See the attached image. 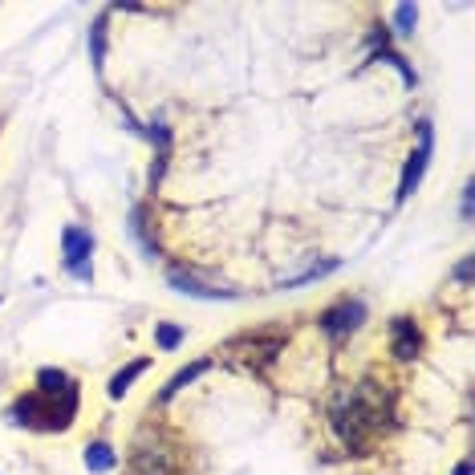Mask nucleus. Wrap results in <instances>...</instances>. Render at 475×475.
Segmentation results:
<instances>
[{
    "instance_id": "obj_1",
    "label": "nucleus",
    "mask_w": 475,
    "mask_h": 475,
    "mask_svg": "<svg viewBox=\"0 0 475 475\" xmlns=\"http://www.w3.org/2000/svg\"><path fill=\"white\" fill-rule=\"evenodd\" d=\"M131 471L134 475H179L183 471V451L155 426H142L139 439L131 447Z\"/></svg>"
},
{
    "instance_id": "obj_2",
    "label": "nucleus",
    "mask_w": 475,
    "mask_h": 475,
    "mask_svg": "<svg viewBox=\"0 0 475 475\" xmlns=\"http://www.w3.org/2000/svg\"><path fill=\"white\" fill-rule=\"evenodd\" d=\"M329 423H333L337 439H342L350 451H366L370 426H366V418H361V410H358V402H353L350 390H342L333 398V406H329Z\"/></svg>"
},
{
    "instance_id": "obj_3",
    "label": "nucleus",
    "mask_w": 475,
    "mask_h": 475,
    "mask_svg": "<svg viewBox=\"0 0 475 475\" xmlns=\"http://www.w3.org/2000/svg\"><path fill=\"white\" fill-rule=\"evenodd\" d=\"M90 252H94V236L78 224H69L61 232V256H66V269L74 272L78 280H94V269H90Z\"/></svg>"
},
{
    "instance_id": "obj_4",
    "label": "nucleus",
    "mask_w": 475,
    "mask_h": 475,
    "mask_svg": "<svg viewBox=\"0 0 475 475\" xmlns=\"http://www.w3.org/2000/svg\"><path fill=\"white\" fill-rule=\"evenodd\" d=\"M431 142H434V134H431V123H418V151L410 155V163H406V171H402V183H398V204L410 196V191L423 183V171H426V159H431Z\"/></svg>"
},
{
    "instance_id": "obj_5",
    "label": "nucleus",
    "mask_w": 475,
    "mask_h": 475,
    "mask_svg": "<svg viewBox=\"0 0 475 475\" xmlns=\"http://www.w3.org/2000/svg\"><path fill=\"white\" fill-rule=\"evenodd\" d=\"M361 321H366V305H361V301H337L333 309L321 313V329H325L329 337L353 333V329H358Z\"/></svg>"
},
{
    "instance_id": "obj_6",
    "label": "nucleus",
    "mask_w": 475,
    "mask_h": 475,
    "mask_svg": "<svg viewBox=\"0 0 475 475\" xmlns=\"http://www.w3.org/2000/svg\"><path fill=\"white\" fill-rule=\"evenodd\" d=\"M418 345H423V333H418V325L410 317H394L390 321V353L398 361H410L418 358Z\"/></svg>"
},
{
    "instance_id": "obj_7",
    "label": "nucleus",
    "mask_w": 475,
    "mask_h": 475,
    "mask_svg": "<svg viewBox=\"0 0 475 475\" xmlns=\"http://www.w3.org/2000/svg\"><path fill=\"white\" fill-rule=\"evenodd\" d=\"M167 280H171L179 293H187V297H232V288H215V285H207L204 277H199L196 269H183V264H175V269H167Z\"/></svg>"
},
{
    "instance_id": "obj_8",
    "label": "nucleus",
    "mask_w": 475,
    "mask_h": 475,
    "mask_svg": "<svg viewBox=\"0 0 475 475\" xmlns=\"http://www.w3.org/2000/svg\"><path fill=\"white\" fill-rule=\"evenodd\" d=\"M82 463H86V471L90 475H110L118 467V451L110 447V443H90L86 455H82Z\"/></svg>"
},
{
    "instance_id": "obj_9",
    "label": "nucleus",
    "mask_w": 475,
    "mask_h": 475,
    "mask_svg": "<svg viewBox=\"0 0 475 475\" xmlns=\"http://www.w3.org/2000/svg\"><path fill=\"white\" fill-rule=\"evenodd\" d=\"M207 366H212V361H207V358H204V361H191V366H187V370H179V374H175V378H171V382H167V386H163V394H159V402H171V398H175V394H179V390H187V386H191V382H196V378H199V374H204V370H207Z\"/></svg>"
},
{
    "instance_id": "obj_10",
    "label": "nucleus",
    "mask_w": 475,
    "mask_h": 475,
    "mask_svg": "<svg viewBox=\"0 0 475 475\" xmlns=\"http://www.w3.org/2000/svg\"><path fill=\"white\" fill-rule=\"evenodd\" d=\"M66 390H74L66 370H41V374H37V394H41V398H58V394H66Z\"/></svg>"
},
{
    "instance_id": "obj_11",
    "label": "nucleus",
    "mask_w": 475,
    "mask_h": 475,
    "mask_svg": "<svg viewBox=\"0 0 475 475\" xmlns=\"http://www.w3.org/2000/svg\"><path fill=\"white\" fill-rule=\"evenodd\" d=\"M147 366H151V361H147V358H139V361H131L126 370H118V374L110 378V398H123V394L131 390V382H134V378H139V374H147Z\"/></svg>"
},
{
    "instance_id": "obj_12",
    "label": "nucleus",
    "mask_w": 475,
    "mask_h": 475,
    "mask_svg": "<svg viewBox=\"0 0 475 475\" xmlns=\"http://www.w3.org/2000/svg\"><path fill=\"white\" fill-rule=\"evenodd\" d=\"M415 25H418V9L415 5H398V9H394V33L410 37L415 33Z\"/></svg>"
},
{
    "instance_id": "obj_13",
    "label": "nucleus",
    "mask_w": 475,
    "mask_h": 475,
    "mask_svg": "<svg viewBox=\"0 0 475 475\" xmlns=\"http://www.w3.org/2000/svg\"><path fill=\"white\" fill-rule=\"evenodd\" d=\"M155 342H159V350H175V345L183 342V329L179 325H155Z\"/></svg>"
},
{
    "instance_id": "obj_14",
    "label": "nucleus",
    "mask_w": 475,
    "mask_h": 475,
    "mask_svg": "<svg viewBox=\"0 0 475 475\" xmlns=\"http://www.w3.org/2000/svg\"><path fill=\"white\" fill-rule=\"evenodd\" d=\"M102 41H106V21H98V25H94V33H90V58H94V66H102Z\"/></svg>"
},
{
    "instance_id": "obj_15",
    "label": "nucleus",
    "mask_w": 475,
    "mask_h": 475,
    "mask_svg": "<svg viewBox=\"0 0 475 475\" xmlns=\"http://www.w3.org/2000/svg\"><path fill=\"white\" fill-rule=\"evenodd\" d=\"M467 277H471V260H459L455 264V280H467Z\"/></svg>"
},
{
    "instance_id": "obj_16",
    "label": "nucleus",
    "mask_w": 475,
    "mask_h": 475,
    "mask_svg": "<svg viewBox=\"0 0 475 475\" xmlns=\"http://www.w3.org/2000/svg\"><path fill=\"white\" fill-rule=\"evenodd\" d=\"M455 475H471V463H459V467H455Z\"/></svg>"
}]
</instances>
